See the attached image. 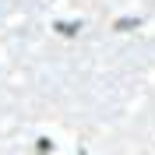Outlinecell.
I'll use <instances>...</instances> for the list:
<instances>
[{"label":"cell","instance_id":"obj_1","mask_svg":"<svg viewBox=\"0 0 155 155\" xmlns=\"http://www.w3.org/2000/svg\"><path fill=\"white\" fill-rule=\"evenodd\" d=\"M53 28H57L60 35H78V28H81V25H74V21H57Z\"/></svg>","mask_w":155,"mask_h":155},{"label":"cell","instance_id":"obj_2","mask_svg":"<svg viewBox=\"0 0 155 155\" xmlns=\"http://www.w3.org/2000/svg\"><path fill=\"white\" fill-rule=\"evenodd\" d=\"M130 28H137V18H120L116 21V32H130Z\"/></svg>","mask_w":155,"mask_h":155}]
</instances>
